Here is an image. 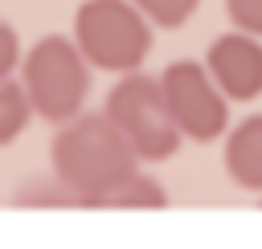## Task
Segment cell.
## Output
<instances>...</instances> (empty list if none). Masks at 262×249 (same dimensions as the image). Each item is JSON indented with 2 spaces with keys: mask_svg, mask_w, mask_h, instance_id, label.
Instances as JSON below:
<instances>
[{
  "mask_svg": "<svg viewBox=\"0 0 262 249\" xmlns=\"http://www.w3.org/2000/svg\"><path fill=\"white\" fill-rule=\"evenodd\" d=\"M53 176L70 188L74 204L94 208L98 196H106L115 184H123L135 171V147L106 114H74L49 143Z\"/></svg>",
  "mask_w": 262,
  "mask_h": 249,
  "instance_id": "obj_1",
  "label": "cell"
},
{
  "mask_svg": "<svg viewBox=\"0 0 262 249\" xmlns=\"http://www.w3.org/2000/svg\"><path fill=\"white\" fill-rule=\"evenodd\" d=\"M74 196H70V188L57 180V184H25L20 192H16V208H29V204H49V208H66Z\"/></svg>",
  "mask_w": 262,
  "mask_h": 249,
  "instance_id": "obj_11",
  "label": "cell"
},
{
  "mask_svg": "<svg viewBox=\"0 0 262 249\" xmlns=\"http://www.w3.org/2000/svg\"><path fill=\"white\" fill-rule=\"evenodd\" d=\"M74 37L86 65H98L111 73L139 69L151 49L147 20L131 0H86L74 16Z\"/></svg>",
  "mask_w": 262,
  "mask_h": 249,
  "instance_id": "obj_3",
  "label": "cell"
},
{
  "mask_svg": "<svg viewBox=\"0 0 262 249\" xmlns=\"http://www.w3.org/2000/svg\"><path fill=\"white\" fill-rule=\"evenodd\" d=\"M225 171L237 188L262 192V114H250L246 122H237V131H229Z\"/></svg>",
  "mask_w": 262,
  "mask_h": 249,
  "instance_id": "obj_7",
  "label": "cell"
},
{
  "mask_svg": "<svg viewBox=\"0 0 262 249\" xmlns=\"http://www.w3.org/2000/svg\"><path fill=\"white\" fill-rule=\"evenodd\" d=\"M147 20H156V24H164V29H180L192 12H196V4L201 0H131Z\"/></svg>",
  "mask_w": 262,
  "mask_h": 249,
  "instance_id": "obj_10",
  "label": "cell"
},
{
  "mask_svg": "<svg viewBox=\"0 0 262 249\" xmlns=\"http://www.w3.org/2000/svg\"><path fill=\"white\" fill-rule=\"evenodd\" d=\"M164 204H168V192L139 171H131L123 184H115L106 196L94 200V208H164Z\"/></svg>",
  "mask_w": 262,
  "mask_h": 249,
  "instance_id": "obj_8",
  "label": "cell"
},
{
  "mask_svg": "<svg viewBox=\"0 0 262 249\" xmlns=\"http://www.w3.org/2000/svg\"><path fill=\"white\" fill-rule=\"evenodd\" d=\"M29 114H33V106H29L25 86H16V82L4 78V82H0V147L12 143V139L25 131Z\"/></svg>",
  "mask_w": 262,
  "mask_h": 249,
  "instance_id": "obj_9",
  "label": "cell"
},
{
  "mask_svg": "<svg viewBox=\"0 0 262 249\" xmlns=\"http://www.w3.org/2000/svg\"><path fill=\"white\" fill-rule=\"evenodd\" d=\"M16 61H20V45H16V33L0 20V82L16 69Z\"/></svg>",
  "mask_w": 262,
  "mask_h": 249,
  "instance_id": "obj_13",
  "label": "cell"
},
{
  "mask_svg": "<svg viewBox=\"0 0 262 249\" xmlns=\"http://www.w3.org/2000/svg\"><path fill=\"white\" fill-rule=\"evenodd\" d=\"M160 90H164V102H168L180 135H188L196 143H209V139H217L225 131L229 106H225V94L217 90V82L209 78L205 65L172 61L160 73Z\"/></svg>",
  "mask_w": 262,
  "mask_h": 249,
  "instance_id": "obj_5",
  "label": "cell"
},
{
  "mask_svg": "<svg viewBox=\"0 0 262 249\" xmlns=\"http://www.w3.org/2000/svg\"><path fill=\"white\" fill-rule=\"evenodd\" d=\"M205 69L229 102H250L262 94V45L254 41V33L237 29V33L217 37L209 45Z\"/></svg>",
  "mask_w": 262,
  "mask_h": 249,
  "instance_id": "obj_6",
  "label": "cell"
},
{
  "mask_svg": "<svg viewBox=\"0 0 262 249\" xmlns=\"http://www.w3.org/2000/svg\"><path fill=\"white\" fill-rule=\"evenodd\" d=\"M106 118L127 135L139 159H168L180 147V127L164 102L160 78L127 69V78L106 98Z\"/></svg>",
  "mask_w": 262,
  "mask_h": 249,
  "instance_id": "obj_4",
  "label": "cell"
},
{
  "mask_svg": "<svg viewBox=\"0 0 262 249\" xmlns=\"http://www.w3.org/2000/svg\"><path fill=\"white\" fill-rule=\"evenodd\" d=\"M225 12L242 33L262 37V0H225Z\"/></svg>",
  "mask_w": 262,
  "mask_h": 249,
  "instance_id": "obj_12",
  "label": "cell"
},
{
  "mask_svg": "<svg viewBox=\"0 0 262 249\" xmlns=\"http://www.w3.org/2000/svg\"><path fill=\"white\" fill-rule=\"evenodd\" d=\"M20 86L29 94V106L45 122L74 118L90 90V69L82 49L66 37H41L20 61Z\"/></svg>",
  "mask_w": 262,
  "mask_h": 249,
  "instance_id": "obj_2",
  "label": "cell"
}]
</instances>
